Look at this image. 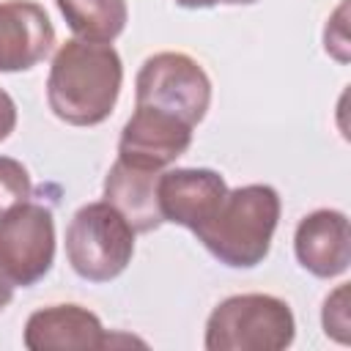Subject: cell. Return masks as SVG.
<instances>
[{
    "instance_id": "cell-2",
    "label": "cell",
    "mask_w": 351,
    "mask_h": 351,
    "mask_svg": "<svg viewBox=\"0 0 351 351\" xmlns=\"http://www.w3.org/2000/svg\"><path fill=\"white\" fill-rule=\"evenodd\" d=\"M280 211V195L269 184L228 189L214 217L200 225L195 236L219 263L230 269H252L269 255Z\"/></svg>"
},
{
    "instance_id": "cell-12",
    "label": "cell",
    "mask_w": 351,
    "mask_h": 351,
    "mask_svg": "<svg viewBox=\"0 0 351 351\" xmlns=\"http://www.w3.org/2000/svg\"><path fill=\"white\" fill-rule=\"evenodd\" d=\"M162 170H145L115 159L104 176V200L132 225L134 233H151L165 219L159 211L156 184Z\"/></svg>"
},
{
    "instance_id": "cell-7",
    "label": "cell",
    "mask_w": 351,
    "mask_h": 351,
    "mask_svg": "<svg viewBox=\"0 0 351 351\" xmlns=\"http://www.w3.org/2000/svg\"><path fill=\"white\" fill-rule=\"evenodd\" d=\"M192 129L195 126L170 112L134 104L132 118L121 129L118 159L145 170H165L186 154L192 145Z\"/></svg>"
},
{
    "instance_id": "cell-15",
    "label": "cell",
    "mask_w": 351,
    "mask_h": 351,
    "mask_svg": "<svg viewBox=\"0 0 351 351\" xmlns=\"http://www.w3.org/2000/svg\"><path fill=\"white\" fill-rule=\"evenodd\" d=\"M321 324L329 337H335L337 343H348V282L337 285L324 299Z\"/></svg>"
},
{
    "instance_id": "cell-11",
    "label": "cell",
    "mask_w": 351,
    "mask_h": 351,
    "mask_svg": "<svg viewBox=\"0 0 351 351\" xmlns=\"http://www.w3.org/2000/svg\"><path fill=\"white\" fill-rule=\"evenodd\" d=\"M25 346L30 351L107 348L112 346V335H107L99 315L82 304H49L27 318Z\"/></svg>"
},
{
    "instance_id": "cell-3",
    "label": "cell",
    "mask_w": 351,
    "mask_h": 351,
    "mask_svg": "<svg viewBox=\"0 0 351 351\" xmlns=\"http://www.w3.org/2000/svg\"><path fill=\"white\" fill-rule=\"evenodd\" d=\"M293 335L288 302L271 293H239L211 310L203 346L208 351H280L293 343Z\"/></svg>"
},
{
    "instance_id": "cell-17",
    "label": "cell",
    "mask_w": 351,
    "mask_h": 351,
    "mask_svg": "<svg viewBox=\"0 0 351 351\" xmlns=\"http://www.w3.org/2000/svg\"><path fill=\"white\" fill-rule=\"evenodd\" d=\"M16 126V104L14 99L0 88V143L8 140V134L14 132Z\"/></svg>"
},
{
    "instance_id": "cell-18",
    "label": "cell",
    "mask_w": 351,
    "mask_h": 351,
    "mask_svg": "<svg viewBox=\"0 0 351 351\" xmlns=\"http://www.w3.org/2000/svg\"><path fill=\"white\" fill-rule=\"evenodd\" d=\"M181 8H214V5H252L258 0H173Z\"/></svg>"
},
{
    "instance_id": "cell-8",
    "label": "cell",
    "mask_w": 351,
    "mask_h": 351,
    "mask_svg": "<svg viewBox=\"0 0 351 351\" xmlns=\"http://www.w3.org/2000/svg\"><path fill=\"white\" fill-rule=\"evenodd\" d=\"M225 195H228L225 178L208 167L162 170L159 184H156L162 219L181 225L192 233L214 217Z\"/></svg>"
},
{
    "instance_id": "cell-9",
    "label": "cell",
    "mask_w": 351,
    "mask_h": 351,
    "mask_svg": "<svg viewBox=\"0 0 351 351\" xmlns=\"http://www.w3.org/2000/svg\"><path fill=\"white\" fill-rule=\"evenodd\" d=\"M52 44L55 27L38 3H0V74H16L38 66L49 55Z\"/></svg>"
},
{
    "instance_id": "cell-1",
    "label": "cell",
    "mask_w": 351,
    "mask_h": 351,
    "mask_svg": "<svg viewBox=\"0 0 351 351\" xmlns=\"http://www.w3.org/2000/svg\"><path fill=\"white\" fill-rule=\"evenodd\" d=\"M123 63L112 44L71 38L60 44L47 74V104L69 126H96L115 110Z\"/></svg>"
},
{
    "instance_id": "cell-5",
    "label": "cell",
    "mask_w": 351,
    "mask_h": 351,
    "mask_svg": "<svg viewBox=\"0 0 351 351\" xmlns=\"http://www.w3.org/2000/svg\"><path fill=\"white\" fill-rule=\"evenodd\" d=\"M134 104L170 112L197 126L211 104V80L195 58L184 52H156L145 58L137 71Z\"/></svg>"
},
{
    "instance_id": "cell-14",
    "label": "cell",
    "mask_w": 351,
    "mask_h": 351,
    "mask_svg": "<svg viewBox=\"0 0 351 351\" xmlns=\"http://www.w3.org/2000/svg\"><path fill=\"white\" fill-rule=\"evenodd\" d=\"M33 192V181L27 167L19 159L0 156V219L19 203H25Z\"/></svg>"
},
{
    "instance_id": "cell-19",
    "label": "cell",
    "mask_w": 351,
    "mask_h": 351,
    "mask_svg": "<svg viewBox=\"0 0 351 351\" xmlns=\"http://www.w3.org/2000/svg\"><path fill=\"white\" fill-rule=\"evenodd\" d=\"M14 288H16V285L11 282V277L5 274V269L0 266V313L11 304V299H14Z\"/></svg>"
},
{
    "instance_id": "cell-13",
    "label": "cell",
    "mask_w": 351,
    "mask_h": 351,
    "mask_svg": "<svg viewBox=\"0 0 351 351\" xmlns=\"http://www.w3.org/2000/svg\"><path fill=\"white\" fill-rule=\"evenodd\" d=\"M71 33L82 41L112 44L129 19L126 0H55Z\"/></svg>"
},
{
    "instance_id": "cell-16",
    "label": "cell",
    "mask_w": 351,
    "mask_h": 351,
    "mask_svg": "<svg viewBox=\"0 0 351 351\" xmlns=\"http://www.w3.org/2000/svg\"><path fill=\"white\" fill-rule=\"evenodd\" d=\"M346 3H340V8L335 11V16L329 19L326 30H324V47L329 55H335L340 63L348 60V36H346Z\"/></svg>"
},
{
    "instance_id": "cell-6",
    "label": "cell",
    "mask_w": 351,
    "mask_h": 351,
    "mask_svg": "<svg viewBox=\"0 0 351 351\" xmlns=\"http://www.w3.org/2000/svg\"><path fill=\"white\" fill-rule=\"evenodd\" d=\"M55 217L44 203H19L0 219V266L16 288H30L52 269Z\"/></svg>"
},
{
    "instance_id": "cell-4",
    "label": "cell",
    "mask_w": 351,
    "mask_h": 351,
    "mask_svg": "<svg viewBox=\"0 0 351 351\" xmlns=\"http://www.w3.org/2000/svg\"><path fill=\"white\" fill-rule=\"evenodd\" d=\"M134 255L132 225L107 203H85L66 228V258L77 277L110 282L126 271Z\"/></svg>"
},
{
    "instance_id": "cell-10",
    "label": "cell",
    "mask_w": 351,
    "mask_h": 351,
    "mask_svg": "<svg viewBox=\"0 0 351 351\" xmlns=\"http://www.w3.org/2000/svg\"><path fill=\"white\" fill-rule=\"evenodd\" d=\"M293 252L304 271L318 280L340 277L351 263L348 217L337 208H318L302 217L293 233Z\"/></svg>"
}]
</instances>
